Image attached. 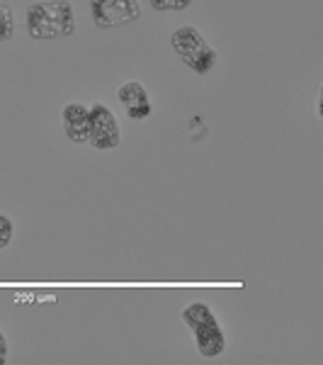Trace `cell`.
<instances>
[{
  "mask_svg": "<svg viewBox=\"0 0 323 365\" xmlns=\"http://www.w3.org/2000/svg\"><path fill=\"white\" fill-rule=\"evenodd\" d=\"M27 32L32 39H61L75 32V13L68 0H39L27 8Z\"/></svg>",
  "mask_w": 323,
  "mask_h": 365,
  "instance_id": "6da1fadb",
  "label": "cell"
},
{
  "mask_svg": "<svg viewBox=\"0 0 323 365\" xmlns=\"http://www.w3.org/2000/svg\"><path fill=\"white\" fill-rule=\"evenodd\" d=\"M183 322L192 329L197 341V349L204 358H216L226 351V334L221 324L216 322L214 312L204 302H192L183 309Z\"/></svg>",
  "mask_w": 323,
  "mask_h": 365,
  "instance_id": "7a4b0ae2",
  "label": "cell"
},
{
  "mask_svg": "<svg viewBox=\"0 0 323 365\" xmlns=\"http://www.w3.org/2000/svg\"><path fill=\"white\" fill-rule=\"evenodd\" d=\"M170 42H173V49L175 54L183 58L185 66H190L195 73L199 76H207L211 68L216 66V51L211 49L207 44V39L202 37V32H199L197 27H178L173 32V37H170Z\"/></svg>",
  "mask_w": 323,
  "mask_h": 365,
  "instance_id": "3957f363",
  "label": "cell"
},
{
  "mask_svg": "<svg viewBox=\"0 0 323 365\" xmlns=\"http://www.w3.org/2000/svg\"><path fill=\"white\" fill-rule=\"evenodd\" d=\"M92 22L100 29H115L141 17L139 0H90Z\"/></svg>",
  "mask_w": 323,
  "mask_h": 365,
  "instance_id": "277c9868",
  "label": "cell"
},
{
  "mask_svg": "<svg viewBox=\"0 0 323 365\" xmlns=\"http://www.w3.org/2000/svg\"><path fill=\"white\" fill-rule=\"evenodd\" d=\"M122 132L120 122L112 110L102 103H95L90 108V129H88V141L95 146L97 151H112L120 146Z\"/></svg>",
  "mask_w": 323,
  "mask_h": 365,
  "instance_id": "5b68a950",
  "label": "cell"
},
{
  "mask_svg": "<svg viewBox=\"0 0 323 365\" xmlns=\"http://www.w3.org/2000/svg\"><path fill=\"white\" fill-rule=\"evenodd\" d=\"M117 98H120L122 108L129 115V120L141 122L146 117H151L154 108H151V100L146 88L139 83V81H129V83H122L120 91H117Z\"/></svg>",
  "mask_w": 323,
  "mask_h": 365,
  "instance_id": "8992f818",
  "label": "cell"
},
{
  "mask_svg": "<svg viewBox=\"0 0 323 365\" xmlns=\"http://www.w3.org/2000/svg\"><path fill=\"white\" fill-rule=\"evenodd\" d=\"M63 132L73 144H85L88 129H90V110L83 103H68L61 113Z\"/></svg>",
  "mask_w": 323,
  "mask_h": 365,
  "instance_id": "52a82bcc",
  "label": "cell"
},
{
  "mask_svg": "<svg viewBox=\"0 0 323 365\" xmlns=\"http://www.w3.org/2000/svg\"><path fill=\"white\" fill-rule=\"evenodd\" d=\"M15 34V15L8 5H0V42H8Z\"/></svg>",
  "mask_w": 323,
  "mask_h": 365,
  "instance_id": "ba28073f",
  "label": "cell"
},
{
  "mask_svg": "<svg viewBox=\"0 0 323 365\" xmlns=\"http://www.w3.org/2000/svg\"><path fill=\"white\" fill-rule=\"evenodd\" d=\"M149 3L158 13H180V10L190 8L192 0H149Z\"/></svg>",
  "mask_w": 323,
  "mask_h": 365,
  "instance_id": "9c48e42d",
  "label": "cell"
},
{
  "mask_svg": "<svg viewBox=\"0 0 323 365\" xmlns=\"http://www.w3.org/2000/svg\"><path fill=\"white\" fill-rule=\"evenodd\" d=\"M13 234H15V225L8 215H0V251L8 249L10 241H13Z\"/></svg>",
  "mask_w": 323,
  "mask_h": 365,
  "instance_id": "30bf717a",
  "label": "cell"
},
{
  "mask_svg": "<svg viewBox=\"0 0 323 365\" xmlns=\"http://www.w3.org/2000/svg\"><path fill=\"white\" fill-rule=\"evenodd\" d=\"M8 363V341H5L3 331H0V365Z\"/></svg>",
  "mask_w": 323,
  "mask_h": 365,
  "instance_id": "8fae6325",
  "label": "cell"
}]
</instances>
